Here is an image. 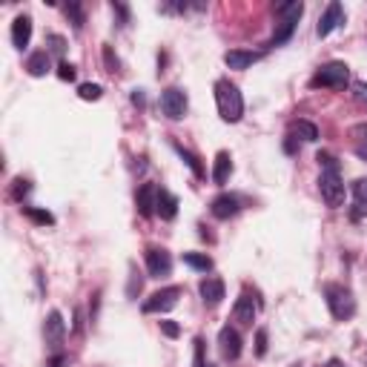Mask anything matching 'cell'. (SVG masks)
<instances>
[{
	"instance_id": "obj_39",
	"label": "cell",
	"mask_w": 367,
	"mask_h": 367,
	"mask_svg": "<svg viewBox=\"0 0 367 367\" xmlns=\"http://www.w3.org/2000/svg\"><path fill=\"white\" fill-rule=\"evenodd\" d=\"M321 367H344V364H342V361H339V359H330V361H327V364H321Z\"/></svg>"
},
{
	"instance_id": "obj_16",
	"label": "cell",
	"mask_w": 367,
	"mask_h": 367,
	"mask_svg": "<svg viewBox=\"0 0 367 367\" xmlns=\"http://www.w3.org/2000/svg\"><path fill=\"white\" fill-rule=\"evenodd\" d=\"M32 40V18L29 15H18L15 23H12V43L15 49H26Z\"/></svg>"
},
{
	"instance_id": "obj_15",
	"label": "cell",
	"mask_w": 367,
	"mask_h": 367,
	"mask_svg": "<svg viewBox=\"0 0 367 367\" xmlns=\"http://www.w3.org/2000/svg\"><path fill=\"white\" fill-rule=\"evenodd\" d=\"M155 201H158V187H155V184H144V187L138 190V195H135L138 212H141L144 218L155 215Z\"/></svg>"
},
{
	"instance_id": "obj_35",
	"label": "cell",
	"mask_w": 367,
	"mask_h": 367,
	"mask_svg": "<svg viewBox=\"0 0 367 367\" xmlns=\"http://www.w3.org/2000/svg\"><path fill=\"white\" fill-rule=\"evenodd\" d=\"M112 12L121 18V26H126V23H129V9H126L124 4H112Z\"/></svg>"
},
{
	"instance_id": "obj_14",
	"label": "cell",
	"mask_w": 367,
	"mask_h": 367,
	"mask_svg": "<svg viewBox=\"0 0 367 367\" xmlns=\"http://www.w3.org/2000/svg\"><path fill=\"white\" fill-rule=\"evenodd\" d=\"M258 61H261V52H253V49H229L224 55V64L229 69H250Z\"/></svg>"
},
{
	"instance_id": "obj_18",
	"label": "cell",
	"mask_w": 367,
	"mask_h": 367,
	"mask_svg": "<svg viewBox=\"0 0 367 367\" xmlns=\"http://www.w3.org/2000/svg\"><path fill=\"white\" fill-rule=\"evenodd\" d=\"M155 212L164 218V221H172L178 215V198L169 193V190H158V201H155Z\"/></svg>"
},
{
	"instance_id": "obj_19",
	"label": "cell",
	"mask_w": 367,
	"mask_h": 367,
	"mask_svg": "<svg viewBox=\"0 0 367 367\" xmlns=\"http://www.w3.org/2000/svg\"><path fill=\"white\" fill-rule=\"evenodd\" d=\"M367 215V178L353 181V218Z\"/></svg>"
},
{
	"instance_id": "obj_38",
	"label": "cell",
	"mask_w": 367,
	"mask_h": 367,
	"mask_svg": "<svg viewBox=\"0 0 367 367\" xmlns=\"http://www.w3.org/2000/svg\"><path fill=\"white\" fill-rule=\"evenodd\" d=\"M64 364H66V356H61V353H58V356L49 361V367H64Z\"/></svg>"
},
{
	"instance_id": "obj_21",
	"label": "cell",
	"mask_w": 367,
	"mask_h": 367,
	"mask_svg": "<svg viewBox=\"0 0 367 367\" xmlns=\"http://www.w3.org/2000/svg\"><path fill=\"white\" fill-rule=\"evenodd\" d=\"M229 172H233V161H229V152H218L215 155V169H212V181L215 184H227V178H229Z\"/></svg>"
},
{
	"instance_id": "obj_1",
	"label": "cell",
	"mask_w": 367,
	"mask_h": 367,
	"mask_svg": "<svg viewBox=\"0 0 367 367\" xmlns=\"http://www.w3.org/2000/svg\"><path fill=\"white\" fill-rule=\"evenodd\" d=\"M321 175H318V190L321 198L327 201V207H342L344 201V184H342V167L330 152H318Z\"/></svg>"
},
{
	"instance_id": "obj_24",
	"label": "cell",
	"mask_w": 367,
	"mask_h": 367,
	"mask_svg": "<svg viewBox=\"0 0 367 367\" xmlns=\"http://www.w3.org/2000/svg\"><path fill=\"white\" fill-rule=\"evenodd\" d=\"M293 135H299L301 141H318V129L310 121H296L293 124Z\"/></svg>"
},
{
	"instance_id": "obj_27",
	"label": "cell",
	"mask_w": 367,
	"mask_h": 367,
	"mask_svg": "<svg viewBox=\"0 0 367 367\" xmlns=\"http://www.w3.org/2000/svg\"><path fill=\"white\" fill-rule=\"evenodd\" d=\"M64 12H66V18L72 20L75 29H83V6L78 4V0H69V4L64 6Z\"/></svg>"
},
{
	"instance_id": "obj_9",
	"label": "cell",
	"mask_w": 367,
	"mask_h": 367,
	"mask_svg": "<svg viewBox=\"0 0 367 367\" xmlns=\"http://www.w3.org/2000/svg\"><path fill=\"white\" fill-rule=\"evenodd\" d=\"M147 270L152 279H164L172 272V255L164 247H147Z\"/></svg>"
},
{
	"instance_id": "obj_5",
	"label": "cell",
	"mask_w": 367,
	"mask_h": 367,
	"mask_svg": "<svg viewBox=\"0 0 367 367\" xmlns=\"http://www.w3.org/2000/svg\"><path fill=\"white\" fill-rule=\"evenodd\" d=\"M350 83V69L342 61H330L325 66H318V72L310 78V86L321 89H344Z\"/></svg>"
},
{
	"instance_id": "obj_23",
	"label": "cell",
	"mask_w": 367,
	"mask_h": 367,
	"mask_svg": "<svg viewBox=\"0 0 367 367\" xmlns=\"http://www.w3.org/2000/svg\"><path fill=\"white\" fill-rule=\"evenodd\" d=\"M184 264L193 267V270H198V272L212 270V258H210L207 253H184Z\"/></svg>"
},
{
	"instance_id": "obj_7",
	"label": "cell",
	"mask_w": 367,
	"mask_h": 367,
	"mask_svg": "<svg viewBox=\"0 0 367 367\" xmlns=\"http://www.w3.org/2000/svg\"><path fill=\"white\" fill-rule=\"evenodd\" d=\"M64 336H66V321H64V315L58 310H52L49 315H46V321H43V339H46V344H49L52 350H61Z\"/></svg>"
},
{
	"instance_id": "obj_10",
	"label": "cell",
	"mask_w": 367,
	"mask_h": 367,
	"mask_svg": "<svg viewBox=\"0 0 367 367\" xmlns=\"http://www.w3.org/2000/svg\"><path fill=\"white\" fill-rule=\"evenodd\" d=\"M218 347H221V356L227 361H236L241 356V333L236 327H221L218 330Z\"/></svg>"
},
{
	"instance_id": "obj_28",
	"label": "cell",
	"mask_w": 367,
	"mask_h": 367,
	"mask_svg": "<svg viewBox=\"0 0 367 367\" xmlns=\"http://www.w3.org/2000/svg\"><path fill=\"white\" fill-rule=\"evenodd\" d=\"M78 95H80V101H98L104 95V89L98 83H80L78 86Z\"/></svg>"
},
{
	"instance_id": "obj_30",
	"label": "cell",
	"mask_w": 367,
	"mask_h": 367,
	"mask_svg": "<svg viewBox=\"0 0 367 367\" xmlns=\"http://www.w3.org/2000/svg\"><path fill=\"white\" fill-rule=\"evenodd\" d=\"M104 61H107V72H121V61L112 55V49H109V46H104Z\"/></svg>"
},
{
	"instance_id": "obj_6",
	"label": "cell",
	"mask_w": 367,
	"mask_h": 367,
	"mask_svg": "<svg viewBox=\"0 0 367 367\" xmlns=\"http://www.w3.org/2000/svg\"><path fill=\"white\" fill-rule=\"evenodd\" d=\"M161 112L169 118V121H181L187 115V92L178 89V86H169L161 92Z\"/></svg>"
},
{
	"instance_id": "obj_31",
	"label": "cell",
	"mask_w": 367,
	"mask_h": 367,
	"mask_svg": "<svg viewBox=\"0 0 367 367\" xmlns=\"http://www.w3.org/2000/svg\"><path fill=\"white\" fill-rule=\"evenodd\" d=\"M58 78H61V80H75V66L66 64V61H61V66H58Z\"/></svg>"
},
{
	"instance_id": "obj_34",
	"label": "cell",
	"mask_w": 367,
	"mask_h": 367,
	"mask_svg": "<svg viewBox=\"0 0 367 367\" xmlns=\"http://www.w3.org/2000/svg\"><path fill=\"white\" fill-rule=\"evenodd\" d=\"M255 353H258V356L267 353V330H258V333H255Z\"/></svg>"
},
{
	"instance_id": "obj_4",
	"label": "cell",
	"mask_w": 367,
	"mask_h": 367,
	"mask_svg": "<svg viewBox=\"0 0 367 367\" xmlns=\"http://www.w3.org/2000/svg\"><path fill=\"white\" fill-rule=\"evenodd\" d=\"M325 301L336 321H347L356 315V299L344 284H325Z\"/></svg>"
},
{
	"instance_id": "obj_8",
	"label": "cell",
	"mask_w": 367,
	"mask_h": 367,
	"mask_svg": "<svg viewBox=\"0 0 367 367\" xmlns=\"http://www.w3.org/2000/svg\"><path fill=\"white\" fill-rule=\"evenodd\" d=\"M181 299V287H164L144 301V313H169Z\"/></svg>"
},
{
	"instance_id": "obj_11",
	"label": "cell",
	"mask_w": 367,
	"mask_h": 367,
	"mask_svg": "<svg viewBox=\"0 0 367 367\" xmlns=\"http://www.w3.org/2000/svg\"><path fill=\"white\" fill-rule=\"evenodd\" d=\"M210 212H212L215 218H221V221H227V218H236V215L241 212V201H239V195L221 193V195H215V198H212Z\"/></svg>"
},
{
	"instance_id": "obj_12",
	"label": "cell",
	"mask_w": 367,
	"mask_h": 367,
	"mask_svg": "<svg viewBox=\"0 0 367 367\" xmlns=\"http://www.w3.org/2000/svg\"><path fill=\"white\" fill-rule=\"evenodd\" d=\"M344 23V9H342V4H330L327 9H325V15L318 18V26H315V35L318 37H327L333 29H339Z\"/></svg>"
},
{
	"instance_id": "obj_33",
	"label": "cell",
	"mask_w": 367,
	"mask_h": 367,
	"mask_svg": "<svg viewBox=\"0 0 367 367\" xmlns=\"http://www.w3.org/2000/svg\"><path fill=\"white\" fill-rule=\"evenodd\" d=\"M161 333H164V336H169V339H178L181 327L175 325V321H161Z\"/></svg>"
},
{
	"instance_id": "obj_29",
	"label": "cell",
	"mask_w": 367,
	"mask_h": 367,
	"mask_svg": "<svg viewBox=\"0 0 367 367\" xmlns=\"http://www.w3.org/2000/svg\"><path fill=\"white\" fill-rule=\"evenodd\" d=\"M141 287H144V279H141V272H138L135 264H132V267H129V287H126V296L135 299L138 293H141Z\"/></svg>"
},
{
	"instance_id": "obj_37",
	"label": "cell",
	"mask_w": 367,
	"mask_h": 367,
	"mask_svg": "<svg viewBox=\"0 0 367 367\" xmlns=\"http://www.w3.org/2000/svg\"><path fill=\"white\" fill-rule=\"evenodd\" d=\"M132 104H138V107L144 104V92H141V89H135V92H132Z\"/></svg>"
},
{
	"instance_id": "obj_17",
	"label": "cell",
	"mask_w": 367,
	"mask_h": 367,
	"mask_svg": "<svg viewBox=\"0 0 367 367\" xmlns=\"http://www.w3.org/2000/svg\"><path fill=\"white\" fill-rule=\"evenodd\" d=\"M233 318L239 321V325H253V321H255V304H253V299L247 293L239 296V301L233 307Z\"/></svg>"
},
{
	"instance_id": "obj_26",
	"label": "cell",
	"mask_w": 367,
	"mask_h": 367,
	"mask_svg": "<svg viewBox=\"0 0 367 367\" xmlns=\"http://www.w3.org/2000/svg\"><path fill=\"white\" fill-rule=\"evenodd\" d=\"M46 46H49V49H46V52H49V55H58V58H64L66 55V37H61V35H46Z\"/></svg>"
},
{
	"instance_id": "obj_3",
	"label": "cell",
	"mask_w": 367,
	"mask_h": 367,
	"mask_svg": "<svg viewBox=\"0 0 367 367\" xmlns=\"http://www.w3.org/2000/svg\"><path fill=\"white\" fill-rule=\"evenodd\" d=\"M301 12H304V6L299 4V0H290V4H279V6H275V20H279V23H275L272 37L267 40L270 49H272V46L287 43L293 37V32H296V26L301 20Z\"/></svg>"
},
{
	"instance_id": "obj_36",
	"label": "cell",
	"mask_w": 367,
	"mask_h": 367,
	"mask_svg": "<svg viewBox=\"0 0 367 367\" xmlns=\"http://www.w3.org/2000/svg\"><path fill=\"white\" fill-rule=\"evenodd\" d=\"M195 367H207V361H204V339H195Z\"/></svg>"
},
{
	"instance_id": "obj_32",
	"label": "cell",
	"mask_w": 367,
	"mask_h": 367,
	"mask_svg": "<svg viewBox=\"0 0 367 367\" xmlns=\"http://www.w3.org/2000/svg\"><path fill=\"white\" fill-rule=\"evenodd\" d=\"M29 190H32V187H29V181L18 178V181H15V201H23V195H26Z\"/></svg>"
},
{
	"instance_id": "obj_22",
	"label": "cell",
	"mask_w": 367,
	"mask_h": 367,
	"mask_svg": "<svg viewBox=\"0 0 367 367\" xmlns=\"http://www.w3.org/2000/svg\"><path fill=\"white\" fill-rule=\"evenodd\" d=\"M172 147H175V152L181 155V161H184V164H187V167L193 169V175H195V178H204V167H201L198 155H193L187 147H181V144H172Z\"/></svg>"
},
{
	"instance_id": "obj_2",
	"label": "cell",
	"mask_w": 367,
	"mask_h": 367,
	"mask_svg": "<svg viewBox=\"0 0 367 367\" xmlns=\"http://www.w3.org/2000/svg\"><path fill=\"white\" fill-rule=\"evenodd\" d=\"M215 104H218V115L227 124H239L244 115V98L236 83H229L227 78L215 80Z\"/></svg>"
},
{
	"instance_id": "obj_13",
	"label": "cell",
	"mask_w": 367,
	"mask_h": 367,
	"mask_svg": "<svg viewBox=\"0 0 367 367\" xmlns=\"http://www.w3.org/2000/svg\"><path fill=\"white\" fill-rule=\"evenodd\" d=\"M198 293H201V299H204L207 307H218L221 299H224V282L215 279V275H207V279L198 284Z\"/></svg>"
},
{
	"instance_id": "obj_25",
	"label": "cell",
	"mask_w": 367,
	"mask_h": 367,
	"mask_svg": "<svg viewBox=\"0 0 367 367\" xmlns=\"http://www.w3.org/2000/svg\"><path fill=\"white\" fill-rule=\"evenodd\" d=\"M23 215L32 218L35 224H43V227H52V224H55V215H52V212L37 210V207H23Z\"/></svg>"
},
{
	"instance_id": "obj_20",
	"label": "cell",
	"mask_w": 367,
	"mask_h": 367,
	"mask_svg": "<svg viewBox=\"0 0 367 367\" xmlns=\"http://www.w3.org/2000/svg\"><path fill=\"white\" fill-rule=\"evenodd\" d=\"M49 58H52V55L46 52V49L32 52V55H29V61H26V72H29L32 78H43L46 72H49V64H52Z\"/></svg>"
}]
</instances>
